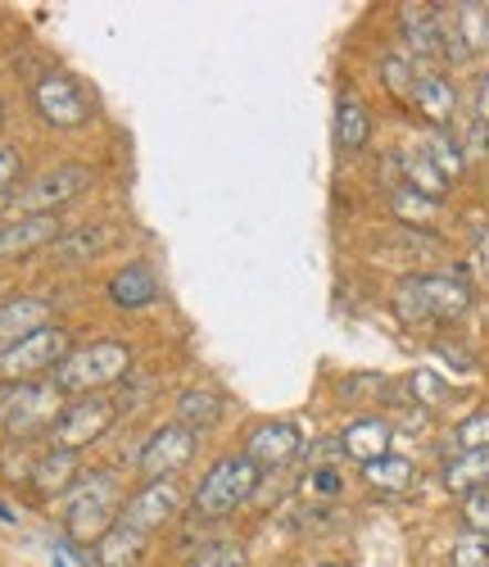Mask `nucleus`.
<instances>
[{
	"mask_svg": "<svg viewBox=\"0 0 489 567\" xmlns=\"http://www.w3.org/2000/svg\"><path fill=\"white\" fill-rule=\"evenodd\" d=\"M14 395H19V386H6L0 382V427L10 422V409H14Z\"/></svg>",
	"mask_w": 489,
	"mask_h": 567,
	"instance_id": "58836bf2",
	"label": "nucleus"
},
{
	"mask_svg": "<svg viewBox=\"0 0 489 567\" xmlns=\"http://www.w3.org/2000/svg\"><path fill=\"white\" fill-rule=\"evenodd\" d=\"M413 105L422 110V118H426L435 132H449L454 110H458V91H454V82H449L445 73H435V69H417Z\"/></svg>",
	"mask_w": 489,
	"mask_h": 567,
	"instance_id": "4468645a",
	"label": "nucleus"
},
{
	"mask_svg": "<svg viewBox=\"0 0 489 567\" xmlns=\"http://www.w3.org/2000/svg\"><path fill=\"white\" fill-rule=\"evenodd\" d=\"M181 508H186V491H181L177 477H168V482H145V486L123 504L118 523H127V527L141 532V536H155V532H164V527L177 523Z\"/></svg>",
	"mask_w": 489,
	"mask_h": 567,
	"instance_id": "1a4fd4ad",
	"label": "nucleus"
},
{
	"mask_svg": "<svg viewBox=\"0 0 489 567\" xmlns=\"http://www.w3.org/2000/svg\"><path fill=\"white\" fill-rule=\"evenodd\" d=\"M32 101H37V114L51 123V127H82V123L91 118V105H86V96H82V86H77L69 73H45V78H37Z\"/></svg>",
	"mask_w": 489,
	"mask_h": 567,
	"instance_id": "9b49d317",
	"label": "nucleus"
},
{
	"mask_svg": "<svg viewBox=\"0 0 489 567\" xmlns=\"http://www.w3.org/2000/svg\"><path fill=\"white\" fill-rule=\"evenodd\" d=\"M363 482L372 491H381V495H404L417 482V463L404 458V454H385V458H376V463L363 467Z\"/></svg>",
	"mask_w": 489,
	"mask_h": 567,
	"instance_id": "5701e85b",
	"label": "nucleus"
},
{
	"mask_svg": "<svg viewBox=\"0 0 489 567\" xmlns=\"http://www.w3.org/2000/svg\"><path fill=\"white\" fill-rule=\"evenodd\" d=\"M69 359V332L64 327H41V332L23 337L19 346L0 350V382L6 386H28V382H45V372H55Z\"/></svg>",
	"mask_w": 489,
	"mask_h": 567,
	"instance_id": "39448f33",
	"label": "nucleus"
},
{
	"mask_svg": "<svg viewBox=\"0 0 489 567\" xmlns=\"http://www.w3.org/2000/svg\"><path fill=\"white\" fill-rule=\"evenodd\" d=\"M395 305L408 322H454L471 309V287L462 277L430 272V277H404Z\"/></svg>",
	"mask_w": 489,
	"mask_h": 567,
	"instance_id": "20e7f679",
	"label": "nucleus"
},
{
	"mask_svg": "<svg viewBox=\"0 0 489 567\" xmlns=\"http://www.w3.org/2000/svg\"><path fill=\"white\" fill-rule=\"evenodd\" d=\"M222 409H227L222 391H214V386H190V391L177 395L173 422H181V427H190L195 436H200L205 427H214V422L222 417Z\"/></svg>",
	"mask_w": 489,
	"mask_h": 567,
	"instance_id": "aec40b11",
	"label": "nucleus"
},
{
	"mask_svg": "<svg viewBox=\"0 0 489 567\" xmlns=\"http://www.w3.org/2000/svg\"><path fill=\"white\" fill-rule=\"evenodd\" d=\"M145 554V536L132 532L127 523H114L101 540H95V567H136Z\"/></svg>",
	"mask_w": 489,
	"mask_h": 567,
	"instance_id": "4be33fe9",
	"label": "nucleus"
},
{
	"mask_svg": "<svg viewBox=\"0 0 489 567\" xmlns=\"http://www.w3.org/2000/svg\"><path fill=\"white\" fill-rule=\"evenodd\" d=\"M335 151L340 155H358L367 146V136H372V114L358 96H340L335 101Z\"/></svg>",
	"mask_w": 489,
	"mask_h": 567,
	"instance_id": "a211bd4d",
	"label": "nucleus"
},
{
	"mask_svg": "<svg viewBox=\"0 0 489 567\" xmlns=\"http://www.w3.org/2000/svg\"><path fill=\"white\" fill-rule=\"evenodd\" d=\"M422 155H426V159L439 168V177H445V182H458V177L467 173V151L458 146V141H454L449 132H430Z\"/></svg>",
	"mask_w": 489,
	"mask_h": 567,
	"instance_id": "c85d7f7f",
	"label": "nucleus"
},
{
	"mask_svg": "<svg viewBox=\"0 0 489 567\" xmlns=\"http://www.w3.org/2000/svg\"><path fill=\"white\" fill-rule=\"evenodd\" d=\"M114 417H118V404L110 395H82L64 409V417L55 422V432H51V445L55 450H69V454H82L86 445H95L110 427H114Z\"/></svg>",
	"mask_w": 489,
	"mask_h": 567,
	"instance_id": "0eeeda50",
	"label": "nucleus"
},
{
	"mask_svg": "<svg viewBox=\"0 0 489 567\" xmlns=\"http://www.w3.org/2000/svg\"><path fill=\"white\" fill-rule=\"evenodd\" d=\"M190 567H245V549L231 545V540H222V545H205L200 554H195Z\"/></svg>",
	"mask_w": 489,
	"mask_h": 567,
	"instance_id": "f704fd0d",
	"label": "nucleus"
},
{
	"mask_svg": "<svg viewBox=\"0 0 489 567\" xmlns=\"http://www.w3.org/2000/svg\"><path fill=\"white\" fill-rule=\"evenodd\" d=\"M458 60L489 51V6H458Z\"/></svg>",
	"mask_w": 489,
	"mask_h": 567,
	"instance_id": "cd10ccee",
	"label": "nucleus"
},
{
	"mask_svg": "<svg viewBox=\"0 0 489 567\" xmlns=\"http://www.w3.org/2000/svg\"><path fill=\"white\" fill-rule=\"evenodd\" d=\"M445 486L454 491V495H476V491H485L489 486V450H476V454H454L449 463H445Z\"/></svg>",
	"mask_w": 489,
	"mask_h": 567,
	"instance_id": "b1692460",
	"label": "nucleus"
},
{
	"mask_svg": "<svg viewBox=\"0 0 489 567\" xmlns=\"http://www.w3.org/2000/svg\"><path fill=\"white\" fill-rule=\"evenodd\" d=\"M389 214H395L404 227H430L439 214V200H426L422 192L399 182V186H389Z\"/></svg>",
	"mask_w": 489,
	"mask_h": 567,
	"instance_id": "bb28decb",
	"label": "nucleus"
},
{
	"mask_svg": "<svg viewBox=\"0 0 489 567\" xmlns=\"http://www.w3.org/2000/svg\"><path fill=\"white\" fill-rule=\"evenodd\" d=\"M395 168H399L404 186H413V192H422L426 200H445L449 182L439 177V168H435L426 155H395Z\"/></svg>",
	"mask_w": 489,
	"mask_h": 567,
	"instance_id": "393cba45",
	"label": "nucleus"
},
{
	"mask_svg": "<svg viewBox=\"0 0 489 567\" xmlns=\"http://www.w3.org/2000/svg\"><path fill=\"white\" fill-rule=\"evenodd\" d=\"M263 472L245 458V454H231V458H218L200 482H195L190 491V513L200 517V523H222V517H231L245 499L254 495Z\"/></svg>",
	"mask_w": 489,
	"mask_h": 567,
	"instance_id": "f03ea898",
	"label": "nucleus"
},
{
	"mask_svg": "<svg viewBox=\"0 0 489 567\" xmlns=\"http://www.w3.org/2000/svg\"><path fill=\"white\" fill-rule=\"evenodd\" d=\"M340 445H345V458H354L358 467L376 463L389 454V445H395V432H389L385 417H358L345 427V436H340Z\"/></svg>",
	"mask_w": 489,
	"mask_h": 567,
	"instance_id": "f3484780",
	"label": "nucleus"
},
{
	"mask_svg": "<svg viewBox=\"0 0 489 567\" xmlns=\"http://www.w3.org/2000/svg\"><path fill=\"white\" fill-rule=\"evenodd\" d=\"M462 523L471 536H485L489 540V491H476L462 499Z\"/></svg>",
	"mask_w": 489,
	"mask_h": 567,
	"instance_id": "c9c22d12",
	"label": "nucleus"
},
{
	"mask_svg": "<svg viewBox=\"0 0 489 567\" xmlns=\"http://www.w3.org/2000/svg\"><path fill=\"white\" fill-rule=\"evenodd\" d=\"M69 409V395L55 386V382H28L19 386L14 395V409H10V422H6V432L14 441H32L41 432H55V422L64 417Z\"/></svg>",
	"mask_w": 489,
	"mask_h": 567,
	"instance_id": "6e6552de",
	"label": "nucleus"
},
{
	"mask_svg": "<svg viewBox=\"0 0 489 567\" xmlns=\"http://www.w3.org/2000/svg\"><path fill=\"white\" fill-rule=\"evenodd\" d=\"M304 454V441L290 422H259V427L245 436V458H250L259 472H277V467H290Z\"/></svg>",
	"mask_w": 489,
	"mask_h": 567,
	"instance_id": "f8f14e48",
	"label": "nucleus"
},
{
	"mask_svg": "<svg viewBox=\"0 0 489 567\" xmlns=\"http://www.w3.org/2000/svg\"><path fill=\"white\" fill-rule=\"evenodd\" d=\"M0 118H6V101H0Z\"/></svg>",
	"mask_w": 489,
	"mask_h": 567,
	"instance_id": "ea45409f",
	"label": "nucleus"
},
{
	"mask_svg": "<svg viewBox=\"0 0 489 567\" xmlns=\"http://www.w3.org/2000/svg\"><path fill=\"white\" fill-rule=\"evenodd\" d=\"M408 391L417 395V404H426V409H435L439 400L449 395V382L439 372H430V368H417L413 377H408Z\"/></svg>",
	"mask_w": 489,
	"mask_h": 567,
	"instance_id": "2f4dec72",
	"label": "nucleus"
},
{
	"mask_svg": "<svg viewBox=\"0 0 489 567\" xmlns=\"http://www.w3.org/2000/svg\"><path fill=\"white\" fill-rule=\"evenodd\" d=\"M118 517H123V495H118L114 472H91L86 482H77L69 491V504H64V532H69V540L95 545L118 523Z\"/></svg>",
	"mask_w": 489,
	"mask_h": 567,
	"instance_id": "7ed1b4c3",
	"label": "nucleus"
},
{
	"mask_svg": "<svg viewBox=\"0 0 489 567\" xmlns=\"http://www.w3.org/2000/svg\"><path fill=\"white\" fill-rule=\"evenodd\" d=\"M340 467H313L309 472V495H318V499H335L340 495Z\"/></svg>",
	"mask_w": 489,
	"mask_h": 567,
	"instance_id": "e433bc0d",
	"label": "nucleus"
},
{
	"mask_svg": "<svg viewBox=\"0 0 489 567\" xmlns=\"http://www.w3.org/2000/svg\"><path fill=\"white\" fill-rule=\"evenodd\" d=\"M322 567H335V563H322Z\"/></svg>",
	"mask_w": 489,
	"mask_h": 567,
	"instance_id": "a19ab883",
	"label": "nucleus"
},
{
	"mask_svg": "<svg viewBox=\"0 0 489 567\" xmlns=\"http://www.w3.org/2000/svg\"><path fill=\"white\" fill-rule=\"evenodd\" d=\"M381 78H385V91L399 101H413V86H417V69L404 60V55H385L381 60Z\"/></svg>",
	"mask_w": 489,
	"mask_h": 567,
	"instance_id": "7c9ffc66",
	"label": "nucleus"
},
{
	"mask_svg": "<svg viewBox=\"0 0 489 567\" xmlns=\"http://www.w3.org/2000/svg\"><path fill=\"white\" fill-rule=\"evenodd\" d=\"M64 236L60 214H23L14 223H0V259H19L41 246H55Z\"/></svg>",
	"mask_w": 489,
	"mask_h": 567,
	"instance_id": "ddd939ff",
	"label": "nucleus"
},
{
	"mask_svg": "<svg viewBox=\"0 0 489 567\" xmlns=\"http://www.w3.org/2000/svg\"><path fill=\"white\" fill-rule=\"evenodd\" d=\"M476 123L489 127V73L476 82Z\"/></svg>",
	"mask_w": 489,
	"mask_h": 567,
	"instance_id": "4c0bfd02",
	"label": "nucleus"
},
{
	"mask_svg": "<svg viewBox=\"0 0 489 567\" xmlns=\"http://www.w3.org/2000/svg\"><path fill=\"white\" fill-rule=\"evenodd\" d=\"M132 368V350L118 341H91L82 350H69V359L55 368L51 382L64 395H105L110 386H118Z\"/></svg>",
	"mask_w": 489,
	"mask_h": 567,
	"instance_id": "f257e3e1",
	"label": "nucleus"
},
{
	"mask_svg": "<svg viewBox=\"0 0 489 567\" xmlns=\"http://www.w3.org/2000/svg\"><path fill=\"white\" fill-rule=\"evenodd\" d=\"M77 454H69V450H45L37 463H32V486H37V495H64V491H73L77 486Z\"/></svg>",
	"mask_w": 489,
	"mask_h": 567,
	"instance_id": "412c9836",
	"label": "nucleus"
},
{
	"mask_svg": "<svg viewBox=\"0 0 489 567\" xmlns=\"http://www.w3.org/2000/svg\"><path fill=\"white\" fill-rule=\"evenodd\" d=\"M454 567H489V540L462 532V536L454 540Z\"/></svg>",
	"mask_w": 489,
	"mask_h": 567,
	"instance_id": "72a5a7b5",
	"label": "nucleus"
},
{
	"mask_svg": "<svg viewBox=\"0 0 489 567\" xmlns=\"http://www.w3.org/2000/svg\"><path fill=\"white\" fill-rule=\"evenodd\" d=\"M110 300L118 309H150L159 300V281H155V272L145 268V264H127L110 281Z\"/></svg>",
	"mask_w": 489,
	"mask_h": 567,
	"instance_id": "6ab92c4d",
	"label": "nucleus"
},
{
	"mask_svg": "<svg viewBox=\"0 0 489 567\" xmlns=\"http://www.w3.org/2000/svg\"><path fill=\"white\" fill-rule=\"evenodd\" d=\"M195 450H200V436H195L190 427H181V422H164V427H155L150 436H145V445L136 454V467H141V477L168 482L195 458Z\"/></svg>",
	"mask_w": 489,
	"mask_h": 567,
	"instance_id": "9d476101",
	"label": "nucleus"
},
{
	"mask_svg": "<svg viewBox=\"0 0 489 567\" xmlns=\"http://www.w3.org/2000/svg\"><path fill=\"white\" fill-rule=\"evenodd\" d=\"M82 192H91V168L86 164H55V168L37 173L23 192H14V209H19V218L23 214H60Z\"/></svg>",
	"mask_w": 489,
	"mask_h": 567,
	"instance_id": "423d86ee",
	"label": "nucleus"
},
{
	"mask_svg": "<svg viewBox=\"0 0 489 567\" xmlns=\"http://www.w3.org/2000/svg\"><path fill=\"white\" fill-rule=\"evenodd\" d=\"M110 246V231L105 227H95V223H86V227H69L60 241H55V250H60V259L64 264H86V259H95Z\"/></svg>",
	"mask_w": 489,
	"mask_h": 567,
	"instance_id": "a878e982",
	"label": "nucleus"
},
{
	"mask_svg": "<svg viewBox=\"0 0 489 567\" xmlns=\"http://www.w3.org/2000/svg\"><path fill=\"white\" fill-rule=\"evenodd\" d=\"M23 173V159L14 146H0V214H6L14 205V182Z\"/></svg>",
	"mask_w": 489,
	"mask_h": 567,
	"instance_id": "473e14b6",
	"label": "nucleus"
},
{
	"mask_svg": "<svg viewBox=\"0 0 489 567\" xmlns=\"http://www.w3.org/2000/svg\"><path fill=\"white\" fill-rule=\"evenodd\" d=\"M399 28H404V41L413 45V55H426V60L445 55L449 32H445V19L435 14V6H404Z\"/></svg>",
	"mask_w": 489,
	"mask_h": 567,
	"instance_id": "dca6fc26",
	"label": "nucleus"
},
{
	"mask_svg": "<svg viewBox=\"0 0 489 567\" xmlns=\"http://www.w3.org/2000/svg\"><path fill=\"white\" fill-rule=\"evenodd\" d=\"M41 327H51V305L41 296H10L0 300V350L19 346L23 337L41 332Z\"/></svg>",
	"mask_w": 489,
	"mask_h": 567,
	"instance_id": "2eb2a0df",
	"label": "nucleus"
},
{
	"mask_svg": "<svg viewBox=\"0 0 489 567\" xmlns=\"http://www.w3.org/2000/svg\"><path fill=\"white\" fill-rule=\"evenodd\" d=\"M476 450H489V413H467L454 432V454H476Z\"/></svg>",
	"mask_w": 489,
	"mask_h": 567,
	"instance_id": "c756f323",
	"label": "nucleus"
}]
</instances>
